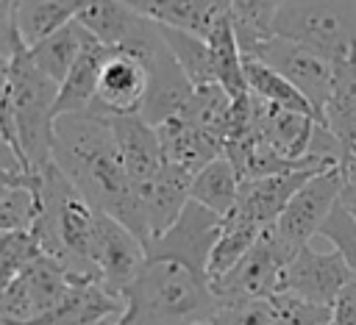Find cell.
Instances as JSON below:
<instances>
[{"label": "cell", "mask_w": 356, "mask_h": 325, "mask_svg": "<svg viewBox=\"0 0 356 325\" xmlns=\"http://www.w3.org/2000/svg\"><path fill=\"white\" fill-rule=\"evenodd\" d=\"M320 236H325L334 244V250L342 256V261L348 264V269L356 278V217L348 211V206L342 200L334 206V211L323 222Z\"/></svg>", "instance_id": "34"}, {"label": "cell", "mask_w": 356, "mask_h": 325, "mask_svg": "<svg viewBox=\"0 0 356 325\" xmlns=\"http://www.w3.org/2000/svg\"><path fill=\"white\" fill-rule=\"evenodd\" d=\"M350 211H356V183H345V189H342V197H339Z\"/></svg>", "instance_id": "40"}, {"label": "cell", "mask_w": 356, "mask_h": 325, "mask_svg": "<svg viewBox=\"0 0 356 325\" xmlns=\"http://www.w3.org/2000/svg\"><path fill=\"white\" fill-rule=\"evenodd\" d=\"M298 250L289 247L275 225L264 228L256 239V244L239 258L234 269H228L222 278L211 281V292L220 306L228 303H253V300H273L281 294L284 269L292 261Z\"/></svg>", "instance_id": "5"}, {"label": "cell", "mask_w": 356, "mask_h": 325, "mask_svg": "<svg viewBox=\"0 0 356 325\" xmlns=\"http://www.w3.org/2000/svg\"><path fill=\"white\" fill-rule=\"evenodd\" d=\"M192 178H195L192 172H186V169L164 161V167L159 169V175L145 189H139V197H142V206H145V214H147V225H150V242L156 236H161L178 219V214L184 211V206L189 203Z\"/></svg>", "instance_id": "18"}, {"label": "cell", "mask_w": 356, "mask_h": 325, "mask_svg": "<svg viewBox=\"0 0 356 325\" xmlns=\"http://www.w3.org/2000/svg\"><path fill=\"white\" fill-rule=\"evenodd\" d=\"M125 3H128V0H125Z\"/></svg>", "instance_id": "46"}, {"label": "cell", "mask_w": 356, "mask_h": 325, "mask_svg": "<svg viewBox=\"0 0 356 325\" xmlns=\"http://www.w3.org/2000/svg\"><path fill=\"white\" fill-rule=\"evenodd\" d=\"M147 94V67L139 56L114 50L106 61L97 83L95 103L89 111L100 117H120V114H139Z\"/></svg>", "instance_id": "13"}, {"label": "cell", "mask_w": 356, "mask_h": 325, "mask_svg": "<svg viewBox=\"0 0 356 325\" xmlns=\"http://www.w3.org/2000/svg\"><path fill=\"white\" fill-rule=\"evenodd\" d=\"M286 0H231L228 14L239 39L242 53L273 36V22Z\"/></svg>", "instance_id": "31"}, {"label": "cell", "mask_w": 356, "mask_h": 325, "mask_svg": "<svg viewBox=\"0 0 356 325\" xmlns=\"http://www.w3.org/2000/svg\"><path fill=\"white\" fill-rule=\"evenodd\" d=\"M345 181L348 183H356V156H350L348 164H345Z\"/></svg>", "instance_id": "41"}, {"label": "cell", "mask_w": 356, "mask_h": 325, "mask_svg": "<svg viewBox=\"0 0 356 325\" xmlns=\"http://www.w3.org/2000/svg\"><path fill=\"white\" fill-rule=\"evenodd\" d=\"M39 175V217L31 231L42 247V256L56 258L70 278L100 281L92 264V242L100 211L83 200V194L56 164H47Z\"/></svg>", "instance_id": "2"}, {"label": "cell", "mask_w": 356, "mask_h": 325, "mask_svg": "<svg viewBox=\"0 0 356 325\" xmlns=\"http://www.w3.org/2000/svg\"><path fill=\"white\" fill-rule=\"evenodd\" d=\"M250 58H259L261 64H267L270 69H275L281 78H286L314 108L317 122L323 119V108L331 97L334 89V64L314 53L306 44H298L292 39L284 36H270L264 42H259L256 47H250L248 53Z\"/></svg>", "instance_id": "7"}, {"label": "cell", "mask_w": 356, "mask_h": 325, "mask_svg": "<svg viewBox=\"0 0 356 325\" xmlns=\"http://www.w3.org/2000/svg\"><path fill=\"white\" fill-rule=\"evenodd\" d=\"M228 3H231V0H228Z\"/></svg>", "instance_id": "45"}, {"label": "cell", "mask_w": 356, "mask_h": 325, "mask_svg": "<svg viewBox=\"0 0 356 325\" xmlns=\"http://www.w3.org/2000/svg\"><path fill=\"white\" fill-rule=\"evenodd\" d=\"M92 264L100 275V283L111 294L122 297L125 289L136 281V275L147 264V253H145V244L122 222H117L108 214H97Z\"/></svg>", "instance_id": "11"}, {"label": "cell", "mask_w": 356, "mask_h": 325, "mask_svg": "<svg viewBox=\"0 0 356 325\" xmlns=\"http://www.w3.org/2000/svg\"><path fill=\"white\" fill-rule=\"evenodd\" d=\"M259 233H261V228L250 225L248 219H242L236 214L222 217V233H220V239H217V244L211 250L209 269H206L209 283L217 281V278H222L228 269H234L239 264V258L256 244Z\"/></svg>", "instance_id": "30"}, {"label": "cell", "mask_w": 356, "mask_h": 325, "mask_svg": "<svg viewBox=\"0 0 356 325\" xmlns=\"http://www.w3.org/2000/svg\"><path fill=\"white\" fill-rule=\"evenodd\" d=\"M345 183H348L345 167H334V169H325V172H317L314 178H309L295 192V197L286 203L284 214L275 222V231L281 233V239L295 250L306 247L309 239L320 233L323 222L339 203Z\"/></svg>", "instance_id": "10"}, {"label": "cell", "mask_w": 356, "mask_h": 325, "mask_svg": "<svg viewBox=\"0 0 356 325\" xmlns=\"http://www.w3.org/2000/svg\"><path fill=\"white\" fill-rule=\"evenodd\" d=\"M136 56L147 67V94H145L139 117L145 122H150L153 128H159L167 119L184 117L192 106L195 86L189 83V78L178 67L175 56L164 44V39L159 33V25H156V33L150 36V42Z\"/></svg>", "instance_id": "9"}, {"label": "cell", "mask_w": 356, "mask_h": 325, "mask_svg": "<svg viewBox=\"0 0 356 325\" xmlns=\"http://www.w3.org/2000/svg\"><path fill=\"white\" fill-rule=\"evenodd\" d=\"M273 325H331V308L300 300L295 294H275L270 300Z\"/></svg>", "instance_id": "33"}, {"label": "cell", "mask_w": 356, "mask_h": 325, "mask_svg": "<svg viewBox=\"0 0 356 325\" xmlns=\"http://www.w3.org/2000/svg\"><path fill=\"white\" fill-rule=\"evenodd\" d=\"M0 169H6V172H25V167H22V161H19V156H17V150L6 142L3 133H0Z\"/></svg>", "instance_id": "39"}, {"label": "cell", "mask_w": 356, "mask_h": 325, "mask_svg": "<svg viewBox=\"0 0 356 325\" xmlns=\"http://www.w3.org/2000/svg\"><path fill=\"white\" fill-rule=\"evenodd\" d=\"M239 186L242 178L234 169V164L220 156L211 164H206L195 178H192V189H189V200L206 206L209 211L228 217L239 200Z\"/></svg>", "instance_id": "26"}, {"label": "cell", "mask_w": 356, "mask_h": 325, "mask_svg": "<svg viewBox=\"0 0 356 325\" xmlns=\"http://www.w3.org/2000/svg\"><path fill=\"white\" fill-rule=\"evenodd\" d=\"M125 311V300L111 294L95 278H70V289L61 303L36 319L33 325H106L117 322Z\"/></svg>", "instance_id": "15"}, {"label": "cell", "mask_w": 356, "mask_h": 325, "mask_svg": "<svg viewBox=\"0 0 356 325\" xmlns=\"http://www.w3.org/2000/svg\"><path fill=\"white\" fill-rule=\"evenodd\" d=\"M350 156H356V142H353V153H350Z\"/></svg>", "instance_id": "43"}, {"label": "cell", "mask_w": 356, "mask_h": 325, "mask_svg": "<svg viewBox=\"0 0 356 325\" xmlns=\"http://www.w3.org/2000/svg\"><path fill=\"white\" fill-rule=\"evenodd\" d=\"M350 281H353V272L348 269V264L342 261V256L337 250L320 253L312 244H306L286 264L284 281H281V292L331 308L337 294Z\"/></svg>", "instance_id": "12"}, {"label": "cell", "mask_w": 356, "mask_h": 325, "mask_svg": "<svg viewBox=\"0 0 356 325\" xmlns=\"http://www.w3.org/2000/svg\"><path fill=\"white\" fill-rule=\"evenodd\" d=\"M86 39H89V33L75 19L70 25H64L61 31H56L53 36H47L44 42H39L36 47H31L28 56H31L33 67L42 75H47L53 83L61 86L67 81L70 69L75 67V61H78V56H81V50L86 44Z\"/></svg>", "instance_id": "25"}, {"label": "cell", "mask_w": 356, "mask_h": 325, "mask_svg": "<svg viewBox=\"0 0 356 325\" xmlns=\"http://www.w3.org/2000/svg\"><path fill=\"white\" fill-rule=\"evenodd\" d=\"M111 47L100 44L97 39H86L75 67L70 69L67 81L58 86V100H56V117L61 114H78L86 111L95 103L97 94V83H100V72L106 67V61L111 58Z\"/></svg>", "instance_id": "22"}, {"label": "cell", "mask_w": 356, "mask_h": 325, "mask_svg": "<svg viewBox=\"0 0 356 325\" xmlns=\"http://www.w3.org/2000/svg\"><path fill=\"white\" fill-rule=\"evenodd\" d=\"M0 133L17 150L14 122H11V56H6V53H0Z\"/></svg>", "instance_id": "36"}, {"label": "cell", "mask_w": 356, "mask_h": 325, "mask_svg": "<svg viewBox=\"0 0 356 325\" xmlns=\"http://www.w3.org/2000/svg\"><path fill=\"white\" fill-rule=\"evenodd\" d=\"M156 131H159L164 161L181 167V169H186L192 175H197L206 164H211L214 158L222 156V144L214 136H209L206 131H200L186 117L167 119Z\"/></svg>", "instance_id": "20"}, {"label": "cell", "mask_w": 356, "mask_h": 325, "mask_svg": "<svg viewBox=\"0 0 356 325\" xmlns=\"http://www.w3.org/2000/svg\"><path fill=\"white\" fill-rule=\"evenodd\" d=\"M56 100L58 83L42 75L22 47L11 58V122L25 172H42L53 164Z\"/></svg>", "instance_id": "3"}, {"label": "cell", "mask_w": 356, "mask_h": 325, "mask_svg": "<svg viewBox=\"0 0 356 325\" xmlns=\"http://www.w3.org/2000/svg\"><path fill=\"white\" fill-rule=\"evenodd\" d=\"M211 325H273L270 300L217 306V311L211 317Z\"/></svg>", "instance_id": "35"}, {"label": "cell", "mask_w": 356, "mask_h": 325, "mask_svg": "<svg viewBox=\"0 0 356 325\" xmlns=\"http://www.w3.org/2000/svg\"><path fill=\"white\" fill-rule=\"evenodd\" d=\"M70 289L67 269L50 258H33L0 297V322L3 325H33L50 314Z\"/></svg>", "instance_id": "8"}, {"label": "cell", "mask_w": 356, "mask_h": 325, "mask_svg": "<svg viewBox=\"0 0 356 325\" xmlns=\"http://www.w3.org/2000/svg\"><path fill=\"white\" fill-rule=\"evenodd\" d=\"M209 50H211V67H214V81L234 97H242L248 92V83H245V67H242V47H239V39H236V31H234V22H231V14H225L214 31L209 33Z\"/></svg>", "instance_id": "27"}, {"label": "cell", "mask_w": 356, "mask_h": 325, "mask_svg": "<svg viewBox=\"0 0 356 325\" xmlns=\"http://www.w3.org/2000/svg\"><path fill=\"white\" fill-rule=\"evenodd\" d=\"M331 325H356V278L337 294L331 306Z\"/></svg>", "instance_id": "38"}, {"label": "cell", "mask_w": 356, "mask_h": 325, "mask_svg": "<svg viewBox=\"0 0 356 325\" xmlns=\"http://www.w3.org/2000/svg\"><path fill=\"white\" fill-rule=\"evenodd\" d=\"M159 33H161L164 44L170 47V53L175 56L178 67L184 69V75L189 78V83L195 89L217 83L214 81V67H211V50H209L206 39H200L189 31H181V28H170V25H159Z\"/></svg>", "instance_id": "29"}, {"label": "cell", "mask_w": 356, "mask_h": 325, "mask_svg": "<svg viewBox=\"0 0 356 325\" xmlns=\"http://www.w3.org/2000/svg\"><path fill=\"white\" fill-rule=\"evenodd\" d=\"M17 8H19V0H0V53L11 58L22 50L19 31H17Z\"/></svg>", "instance_id": "37"}, {"label": "cell", "mask_w": 356, "mask_h": 325, "mask_svg": "<svg viewBox=\"0 0 356 325\" xmlns=\"http://www.w3.org/2000/svg\"><path fill=\"white\" fill-rule=\"evenodd\" d=\"M220 233H222V217L189 200L178 214V219L161 236H156L145 247V253H147V261H175L189 272L206 278L209 258Z\"/></svg>", "instance_id": "6"}, {"label": "cell", "mask_w": 356, "mask_h": 325, "mask_svg": "<svg viewBox=\"0 0 356 325\" xmlns=\"http://www.w3.org/2000/svg\"><path fill=\"white\" fill-rule=\"evenodd\" d=\"M8 189H14V186H0V197H3V194H6Z\"/></svg>", "instance_id": "42"}, {"label": "cell", "mask_w": 356, "mask_h": 325, "mask_svg": "<svg viewBox=\"0 0 356 325\" xmlns=\"http://www.w3.org/2000/svg\"><path fill=\"white\" fill-rule=\"evenodd\" d=\"M314 169H298V172H284V175H267V178H250L242 181L239 186V200L231 214L248 219L256 228H270L278 222L284 214L286 203L295 197V192L314 178Z\"/></svg>", "instance_id": "16"}, {"label": "cell", "mask_w": 356, "mask_h": 325, "mask_svg": "<svg viewBox=\"0 0 356 325\" xmlns=\"http://www.w3.org/2000/svg\"><path fill=\"white\" fill-rule=\"evenodd\" d=\"M86 0H19L17 31L25 50L36 47L64 25L75 22Z\"/></svg>", "instance_id": "23"}, {"label": "cell", "mask_w": 356, "mask_h": 325, "mask_svg": "<svg viewBox=\"0 0 356 325\" xmlns=\"http://www.w3.org/2000/svg\"><path fill=\"white\" fill-rule=\"evenodd\" d=\"M273 36L306 44L331 64L345 61L356 47V0H286Z\"/></svg>", "instance_id": "4"}, {"label": "cell", "mask_w": 356, "mask_h": 325, "mask_svg": "<svg viewBox=\"0 0 356 325\" xmlns=\"http://www.w3.org/2000/svg\"><path fill=\"white\" fill-rule=\"evenodd\" d=\"M242 67H245V83H248V92L250 94H256L259 100L273 103L278 108L298 111V114H306V117H314L317 119L312 103L286 78H281L275 69H270L267 64H261L259 58H250V56L242 58Z\"/></svg>", "instance_id": "28"}, {"label": "cell", "mask_w": 356, "mask_h": 325, "mask_svg": "<svg viewBox=\"0 0 356 325\" xmlns=\"http://www.w3.org/2000/svg\"><path fill=\"white\" fill-rule=\"evenodd\" d=\"M250 100H253V139L270 147L273 153H278L281 158L303 161L317 119L264 103L256 94H250Z\"/></svg>", "instance_id": "17"}, {"label": "cell", "mask_w": 356, "mask_h": 325, "mask_svg": "<svg viewBox=\"0 0 356 325\" xmlns=\"http://www.w3.org/2000/svg\"><path fill=\"white\" fill-rule=\"evenodd\" d=\"M320 122L334 136H339L342 144L353 153V142H356V64L353 58L334 64V89L323 108Z\"/></svg>", "instance_id": "24"}, {"label": "cell", "mask_w": 356, "mask_h": 325, "mask_svg": "<svg viewBox=\"0 0 356 325\" xmlns=\"http://www.w3.org/2000/svg\"><path fill=\"white\" fill-rule=\"evenodd\" d=\"M348 211H350V208H348ZM350 214H353V217H356V211H350Z\"/></svg>", "instance_id": "44"}, {"label": "cell", "mask_w": 356, "mask_h": 325, "mask_svg": "<svg viewBox=\"0 0 356 325\" xmlns=\"http://www.w3.org/2000/svg\"><path fill=\"white\" fill-rule=\"evenodd\" d=\"M111 131H114V142L122 158V167L128 172L131 186L139 192L145 189L159 169L164 167V153H161V142H159V131L145 122L139 114H120V117H108Z\"/></svg>", "instance_id": "14"}, {"label": "cell", "mask_w": 356, "mask_h": 325, "mask_svg": "<svg viewBox=\"0 0 356 325\" xmlns=\"http://www.w3.org/2000/svg\"><path fill=\"white\" fill-rule=\"evenodd\" d=\"M39 256H42V247H39L33 231L0 233V297L6 294L11 281Z\"/></svg>", "instance_id": "32"}, {"label": "cell", "mask_w": 356, "mask_h": 325, "mask_svg": "<svg viewBox=\"0 0 356 325\" xmlns=\"http://www.w3.org/2000/svg\"><path fill=\"white\" fill-rule=\"evenodd\" d=\"M78 22L100 44L111 50H128L147 25V17L136 14L125 0H86Z\"/></svg>", "instance_id": "21"}, {"label": "cell", "mask_w": 356, "mask_h": 325, "mask_svg": "<svg viewBox=\"0 0 356 325\" xmlns=\"http://www.w3.org/2000/svg\"><path fill=\"white\" fill-rule=\"evenodd\" d=\"M53 164L95 211L122 222L142 244L150 242L147 214L139 192L128 181L108 117H100L89 108L56 117Z\"/></svg>", "instance_id": "1"}, {"label": "cell", "mask_w": 356, "mask_h": 325, "mask_svg": "<svg viewBox=\"0 0 356 325\" xmlns=\"http://www.w3.org/2000/svg\"><path fill=\"white\" fill-rule=\"evenodd\" d=\"M128 6L156 25H170L209 39L214 25L228 14V0H128Z\"/></svg>", "instance_id": "19"}]
</instances>
